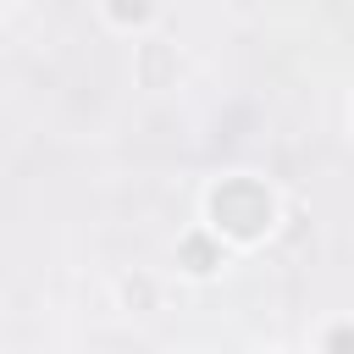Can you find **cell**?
I'll use <instances>...</instances> for the list:
<instances>
[{
  "label": "cell",
  "mask_w": 354,
  "mask_h": 354,
  "mask_svg": "<svg viewBox=\"0 0 354 354\" xmlns=\"http://www.w3.org/2000/svg\"><path fill=\"white\" fill-rule=\"evenodd\" d=\"M210 216H216V227L232 232V238H260V232L271 227V194H266V183H254V177H227V183L210 194Z\"/></svg>",
  "instance_id": "obj_1"
},
{
  "label": "cell",
  "mask_w": 354,
  "mask_h": 354,
  "mask_svg": "<svg viewBox=\"0 0 354 354\" xmlns=\"http://www.w3.org/2000/svg\"><path fill=\"white\" fill-rule=\"evenodd\" d=\"M183 266L188 271H216V243L210 238H183Z\"/></svg>",
  "instance_id": "obj_2"
},
{
  "label": "cell",
  "mask_w": 354,
  "mask_h": 354,
  "mask_svg": "<svg viewBox=\"0 0 354 354\" xmlns=\"http://www.w3.org/2000/svg\"><path fill=\"white\" fill-rule=\"evenodd\" d=\"M111 17L116 22H144L149 17V0H111Z\"/></svg>",
  "instance_id": "obj_3"
},
{
  "label": "cell",
  "mask_w": 354,
  "mask_h": 354,
  "mask_svg": "<svg viewBox=\"0 0 354 354\" xmlns=\"http://www.w3.org/2000/svg\"><path fill=\"white\" fill-rule=\"evenodd\" d=\"M326 354H354V326H332L326 332Z\"/></svg>",
  "instance_id": "obj_4"
}]
</instances>
